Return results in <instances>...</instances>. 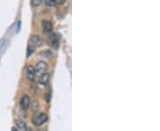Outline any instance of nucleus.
Masks as SVG:
<instances>
[{
	"label": "nucleus",
	"instance_id": "16",
	"mask_svg": "<svg viewBox=\"0 0 160 131\" xmlns=\"http://www.w3.org/2000/svg\"><path fill=\"white\" fill-rule=\"evenodd\" d=\"M27 131H31V130H30V129H28V130H27Z\"/></svg>",
	"mask_w": 160,
	"mask_h": 131
},
{
	"label": "nucleus",
	"instance_id": "13",
	"mask_svg": "<svg viewBox=\"0 0 160 131\" xmlns=\"http://www.w3.org/2000/svg\"><path fill=\"white\" fill-rule=\"evenodd\" d=\"M32 108H33V110L38 109V102H37V100H34L33 101V103H32Z\"/></svg>",
	"mask_w": 160,
	"mask_h": 131
},
{
	"label": "nucleus",
	"instance_id": "3",
	"mask_svg": "<svg viewBox=\"0 0 160 131\" xmlns=\"http://www.w3.org/2000/svg\"><path fill=\"white\" fill-rule=\"evenodd\" d=\"M59 36L57 34H52L48 37V43L52 47H53L54 49H57L59 46Z\"/></svg>",
	"mask_w": 160,
	"mask_h": 131
},
{
	"label": "nucleus",
	"instance_id": "9",
	"mask_svg": "<svg viewBox=\"0 0 160 131\" xmlns=\"http://www.w3.org/2000/svg\"><path fill=\"white\" fill-rule=\"evenodd\" d=\"M15 122H16V126L19 129H26L25 122H23L22 120H17Z\"/></svg>",
	"mask_w": 160,
	"mask_h": 131
},
{
	"label": "nucleus",
	"instance_id": "14",
	"mask_svg": "<svg viewBox=\"0 0 160 131\" xmlns=\"http://www.w3.org/2000/svg\"><path fill=\"white\" fill-rule=\"evenodd\" d=\"M43 54H44V55H45L47 58H50L52 57V54H51V52L49 51H45V52H42V53H41V55H43Z\"/></svg>",
	"mask_w": 160,
	"mask_h": 131
},
{
	"label": "nucleus",
	"instance_id": "4",
	"mask_svg": "<svg viewBox=\"0 0 160 131\" xmlns=\"http://www.w3.org/2000/svg\"><path fill=\"white\" fill-rule=\"evenodd\" d=\"M43 44V40L39 36H33L30 39V43L29 45L33 46L34 48L36 47H40Z\"/></svg>",
	"mask_w": 160,
	"mask_h": 131
},
{
	"label": "nucleus",
	"instance_id": "12",
	"mask_svg": "<svg viewBox=\"0 0 160 131\" xmlns=\"http://www.w3.org/2000/svg\"><path fill=\"white\" fill-rule=\"evenodd\" d=\"M42 3V0H31V5L33 6H38Z\"/></svg>",
	"mask_w": 160,
	"mask_h": 131
},
{
	"label": "nucleus",
	"instance_id": "10",
	"mask_svg": "<svg viewBox=\"0 0 160 131\" xmlns=\"http://www.w3.org/2000/svg\"><path fill=\"white\" fill-rule=\"evenodd\" d=\"M34 50H35V48H34L33 46L29 45V47H28V51H27V57H29V56L33 53Z\"/></svg>",
	"mask_w": 160,
	"mask_h": 131
},
{
	"label": "nucleus",
	"instance_id": "11",
	"mask_svg": "<svg viewBox=\"0 0 160 131\" xmlns=\"http://www.w3.org/2000/svg\"><path fill=\"white\" fill-rule=\"evenodd\" d=\"M45 4L48 6H56L55 0H45Z\"/></svg>",
	"mask_w": 160,
	"mask_h": 131
},
{
	"label": "nucleus",
	"instance_id": "15",
	"mask_svg": "<svg viewBox=\"0 0 160 131\" xmlns=\"http://www.w3.org/2000/svg\"><path fill=\"white\" fill-rule=\"evenodd\" d=\"M12 131H18V130H17L16 128H13V129H12Z\"/></svg>",
	"mask_w": 160,
	"mask_h": 131
},
{
	"label": "nucleus",
	"instance_id": "6",
	"mask_svg": "<svg viewBox=\"0 0 160 131\" xmlns=\"http://www.w3.org/2000/svg\"><path fill=\"white\" fill-rule=\"evenodd\" d=\"M42 28L43 30L46 33H50L53 29V23L49 21H42Z\"/></svg>",
	"mask_w": 160,
	"mask_h": 131
},
{
	"label": "nucleus",
	"instance_id": "2",
	"mask_svg": "<svg viewBox=\"0 0 160 131\" xmlns=\"http://www.w3.org/2000/svg\"><path fill=\"white\" fill-rule=\"evenodd\" d=\"M47 70V64L46 62L40 60L37 63L36 66V68H35V72L36 74H38V75H42L43 74H45Z\"/></svg>",
	"mask_w": 160,
	"mask_h": 131
},
{
	"label": "nucleus",
	"instance_id": "5",
	"mask_svg": "<svg viewBox=\"0 0 160 131\" xmlns=\"http://www.w3.org/2000/svg\"><path fill=\"white\" fill-rule=\"evenodd\" d=\"M29 104H30V98L28 95H23L21 98V102H20V105L22 109L26 110L28 107H29Z\"/></svg>",
	"mask_w": 160,
	"mask_h": 131
},
{
	"label": "nucleus",
	"instance_id": "7",
	"mask_svg": "<svg viewBox=\"0 0 160 131\" xmlns=\"http://www.w3.org/2000/svg\"><path fill=\"white\" fill-rule=\"evenodd\" d=\"M36 76V72H35V68L32 66H29L27 67V77L29 81H33Z\"/></svg>",
	"mask_w": 160,
	"mask_h": 131
},
{
	"label": "nucleus",
	"instance_id": "8",
	"mask_svg": "<svg viewBox=\"0 0 160 131\" xmlns=\"http://www.w3.org/2000/svg\"><path fill=\"white\" fill-rule=\"evenodd\" d=\"M49 79H50V74H48V73H45V74H43L42 75H40V77H39V82L45 85V84L48 83Z\"/></svg>",
	"mask_w": 160,
	"mask_h": 131
},
{
	"label": "nucleus",
	"instance_id": "1",
	"mask_svg": "<svg viewBox=\"0 0 160 131\" xmlns=\"http://www.w3.org/2000/svg\"><path fill=\"white\" fill-rule=\"evenodd\" d=\"M48 120V116L45 113H40L38 114H36L32 119V123L35 126H41L44 123H45Z\"/></svg>",
	"mask_w": 160,
	"mask_h": 131
}]
</instances>
